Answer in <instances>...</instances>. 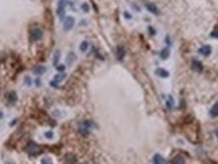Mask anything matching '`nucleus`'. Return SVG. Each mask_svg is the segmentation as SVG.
Instances as JSON below:
<instances>
[{
    "label": "nucleus",
    "mask_w": 218,
    "mask_h": 164,
    "mask_svg": "<svg viewBox=\"0 0 218 164\" xmlns=\"http://www.w3.org/2000/svg\"><path fill=\"white\" fill-rule=\"evenodd\" d=\"M94 126L95 125L92 121H84L80 123V125H79V132L81 134H83V135H87L89 133L90 129L93 128Z\"/></svg>",
    "instance_id": "nucleus-1"
},
{
    "label": "nucleus",
    "mask_w": 218,
    "mask_h": 164,
    "mask_svg": "<svg viewBox=\"0 0 218 164\" xmlns=\"http://www.w3.org/2000/svg\"><path fill=\"white\" fill-rule=\"evenodd\" d=\"M42 34L44 33H42V30L40 28H33L29 32V39H30L31 42H38L42 37Z\"/></svg>",
    "instance_id": "nucleus-2"
},
{
    "label": "nucleus",
    "mask_w": 218,
    "mask_h": 164,
    "mask_svg": "<svg viewBox=\"0 0 218 164\" xmlns=\"http://www.w3.org/2000/svg\"><path fill=\"white\" fill-rule=\"evenodd\" d=\"M25 151H26V153H27V154H29V155L35 156V155H38V154L40 152V147L38 146V145L36 144V143H35V142H30V143L28 144V146L26 147Z\"/></svg>",
    "instance_id": "nucleus-3"
},
{
    "label": "nucleus",
    "mask_w": 218,
    "mask_h": 164,
    "mask_svg": "<svg viewBox=\"0 0 218 164\" xmlns=\"http://www.w3.org/2000/svg\"><path fill=\"white\" fill-rule=\"evenodd\" d=\"M74 24H75V18L73 16H68L65 19V21H64V27H63L64 30L65 31L71 30L73 26H74Z\"/></svg>",
    "instance_id": "nucleus-4"
},
{
    "label": "nucleus",
    "mask_w": 218,
    "mask_h": 164,
    "mask_svg": "<svg viewBox=\"0 0 218 164\" xmlns=\"http://www.w3.org/2000/svg\"><path fill=\"white\" fill-rule=\"evenodd\" d=\"M5 99L6 101L8 102L9 104H14L15 102L17 101V95L15 92H13V91H10V92L6 93L5 94Z\"/></svg>",
    "instance_id": "nucleus-5"
},
{
    "label": "nucleus",
    "mask_w": 218,
    "mask_h": 164,
    "mask_svg": "<svg viewBox=\"0 0 218 164\" xmlns=\"http://www.w3.org/2000/svg\"><path fill=\"white\" fill-rule=\"evenodd\" d=\"M66 1L65 0H61L59 2V5H58V10H57V13L59 14V16L61 18H63L65 16V10H66Z\"/></svg>",
    "instance_id": "nucleus-6"
},
{
    "label": "nucleus",
    "mask_w": 218,
    "mask_h": 164,
    "mask_svg": "<svg viewBox=\"0 0 218 164\" xmlns=\"http://www.w3.org/2000/svg\"><path fill=\"white\" fill-rule=\"evenodd\" d=\"M125 53H126V51H125V49H124L123 46H118L117 47V51H116V58H117V60L122 61V60H123L124 56H125Z\"/></svg>",
    "instance_id": "nucleus-7"
},
{
    "label": "nucleus",
    "mask_w": 218,
    "mask_h": 164,
    "mask_svg": "<svg viewBox=\"0 0 218 164\" xmlns=\"http://www.w3.org/2000/svg\"><path fill=\"white\" fill-rule=\"evenodd\" d=\"M192 68H193V70L197 72H201L202 70H203V65H202L201 61H193Z\"/></svg>",
    "instance_id": "nucleus-8"
},
{
    "label": "nucleus",
    "mask_w": 218,
    "mask_h": 164,
    "mask_svg": "<svg viewBox=\"0 0 218 164\" xmlns=\"http://www.w3.org/2000/svg\"><path fill=\"white\" fill-rule=\"evenodd\" d=\"M199 52L204 56H208L211 53V46L210 45H203L199 49Z\"/></svg>",
    "instance_id": "nucleus-9"
},
{
    "label": "nucleus",
    "mask_w": 218,
    "mask_h": 164,
    "mask_svg": "<svg viewBox=\"0 0 218 164\" xmlns=\"http://www.w3.org/2000/svg\"><path fill=\"white\" fill-rule=\"evenodd\" d=\"M145 7L147 8V10H149V12L154 13V14H156V15L160 14V11H159L158 7H156L154 3H147L145 4Z\"/></svg>",
    "instance_id": "nucleus-10"
},
{
    "label": "nucleus",
    "mask_w": 218,
    "mask_h": 164,
    "mask_svg": "<svg viewBox=\"0 0 218 164\" xmlns=\"http://www.w3.org/2000/svg\"><path fill=\"white\" fill-rule=\"evenodd\" d=\"M65 160L68 164H75L77 162V157L74 154H67L65 156Z\"/></svg>",
    "instance_id": "nucleus-11"
},
{
    "label": "nucleus",
    "mask_w": 218,
    "mask_h": 164,
    "mask_svg": "<svg viewBox=\"0 0 218 164\" xmlns=\"http://www.w3.org/2000/svg\"><path fill=\"white\" fill-rule=\"evenodd\" d=\"M156 74L161 78H168L169 77V72L164 69H158L156 70Z\"/></svg>",
    "instance_id": "nucleus-12"
},
{
    "label": "nucleus",
    "mask_w": 218,
    "mask_h": 164,
    "mask_svg": "<svg viewBox=\"0 0 218 164\" xmlns=\"http://www.w3.org/2000/svg\"><path fill=\"white\" fill-rule=\"evenodd\" d=\"M45 72V68L42 67V65H36L35 69H33V74H35V75H38V76L42 75Z\"/></svg>",
    "instance_id": "nucleus-13"
},
{
    "label": "nucleus",
    "mask_w": 218,
    "mask_h": 164,
    "mask_svg": "<svg viewBox=\"0 0 218 164\" xmlns=\"http://www.w3.org/2000/svg\"><path fill=\"white\" fill-rule=\"evenodd\" d=\"M153 161H154V164H165V159H164L160 154H156V155L154 156Z\"/></svg>",
    "instance_id": "nucleus-14"
},
{
    "label": "nucleus",
    "mask_w": 218,
    "mask_h": 164,
    "mask_svg": "<svg viewBox=\"0 0 218 164\" xmlns=\"http://www.w3.org/2000/svg\"><path fill=\"white\" fill-rule=\"evenodd\" d=\"M210 116L212 118L218 117V103H216L210 110Z\"/></svg>",
    "instance_id": "nucleus-15"
},
{
    "label": "nucleus",
    "mask_w": 218,
    "mask_h": 164,
    "mask_svg": "<svg viewBox=\"0 0 218 164\" xmlns=\"http://www.w3.org/2000/svg\"><path fill=\"white\" fill-rule=\"evenodd\" d=\"M60 58H61V51H56L54 53V58H53V65H57L59 63V61H60Z\"/></svg>",
    "instance_id": "nucleus-16"
},
{
    "label": "nucleus",
    "mask_w": 218,
    "mask_h": 164,
    "mask_svg": "<svg viewBox=\"0 0 218 164\" xmlns=\"http://www.w3.org/2000/svg\"><path fill=\"white\" fill-rule=\"evenodd\" d=\"M171 164H185V160L182 156H176L172 159Z\"/></svg>",
    "instance_id": "nucleus-17"
},
{
    "label": "nucleus",
    "mask_w": 218,
    "mask_h": 164,
    "mask_svg": "<svg viewBox=\"0 0 218 164\" xmlns=\"http://www.w3.org/2000/svg\"><path fill=\"white\" fill-rule=\"evenodd\" d=\"M75 61H76V54H75L74 52H69V54H68V56H67L68 65H72Z\"/></svg>",
    "instance_id": "nucleus-18"
},
{
    "label": "nucleus",
    "mask_w": 218,
    "mask_h": 164,
    "mask_svg": "<svg viewBox=\"0 0 218 164\" xmlns=\"http://www.w3.org/2000/svg\"><path fill=\"white\" fill-rule=\"evenodd\" d=\"M160 56H161V58H162L163 60H167V58H169V56H170L169 49H168V47H166V49H162V51H161Z\"/></svg>",
    "instance_id": "nucleus-19"
},
{
    "label": "nucleus",
    "mask_w": 218,
    "mask_h": 164,
    "mask_svg": "<svg viewBox=\"0 0 218 164\" xmlns=\"http://www.w3.org/2000/svg\"><path fill=\"white\" fill-rule=\"evenodd\" d=\"M66 77H67V75H66V74H58V75H56V76H54V81L57 82V83L59 84L60 82H62L63 80H65Z\"/></svg>",
    "instance_id": "nucleus-20"
},
{
    "label": "nucleus",
    "mask_w": 218,
    "mask_h": 164,
    "mask_svg": "<svg viewBox=\"0 0 218 164\" xmlns=\"http://www.w3.org/2000/svg\"><path fill=\"white\" fill-rule=\"evenodd\" d=\"M210 35H211V37L218 38V24H216V25L214 26V29L211 31Z\"/></svg>",
    "instance_id": "nucleus-21"
},
{
    "label": "nucleus",
    "mask_w": 218,
    "mask_h": 164,
    "mask_svg": "<svg viewBox=\"0 0 218 164\" xmlns=\"http://www.w3.org/2000/svg\"><path fill=\"white\" fill-rule=\"evenodd\" d=\"M88 46H89V44H88V42H83L80 44V51H87V49H88Z\"/></svg>",
    "instance_id": "nucleus-22"
},
{
    "label": "nucleus",
    "mask_w": 218,
    "mask_h": 164,
    "mask_svg": "<svg viewBox=\"0 0 218 164\" xmlns=\"http://www.w3.org/2000/svg\"><path fill=\"white\" fill-rule=\"evenodd\" d=\"M40 163L42 164H53V161H52V159L49 158V157H45V158L42 159Z\"/></svg>",
    "instance_id": "nucleus-23"
},
{
    "label": "nucleus",
    "mask_w": 218,
    "mask_h": 164,
    "mask_svg": "<svg viewBox=\"0 0 218 164\" xmlns=\"http://www.w3.org/2000/svg\"><path fill=\"white\" fill-rule=\"evenodd\" d=\"M45 136L47 137V139H53V137H54V133H53L52 131H47V132H45Z\"/></svg>",
    "instance_id": "nucleus-24"
},
{
    "label": "nucleus",
    "mask_w": 218,
    "mask_h": 164,
    "mask_svg": "<svg viewBox=\"0 0 218 164\" xmlns=\"http://www.w3.org/2000/svg\"><path fill=\"white\" fill-rule=\"evenodd\" d=\"M82 9H83L85 12H88V11H89V6H88V4H86V3L82 4Z\"/></svg>",
    "instance_id": "nucleus-25"
},
{
    "label": "nucleus",
    "mask_w": 218,
    "mask_h": 164,
    "mask_svg": "<svg viewBox=\"0 0 218 164\" xmlns=\"http://www.w3.org/2000/svg\"><path fill=\"white\" fill-rule=\"evenodd\" d=\"M65 69H66V67L64 65H58V67H57V70H60V72H63V70H65Z\"/></svg>",
    "instance_id": "nucleus-26"
},
{
    "label": "nucleus",
    "mask_w": 218,
    "mask_h": 164,
    "mask_svg": "<svg viewBox=\"0 0 218 164\" xmlns=\"http://www.w3.org/2000/svg\"><path fill=\"white\" fill-rule=\"evenodd\" d=\"M24 81H25L26 85H28V86L31 85V80H30V78H29V77H26V78L24 79Z\"/></svg>",
    "instance_id": "nucleus-27"
},
{
    "label": "nucleus",
    "mask_w": 218,
    "mask_h": 164,
    "mask_svg": "<svg viewBox=\"0 0 218 164\" xmlns=\"http://www.w3.org/2000/svg\"><path fill=\"white\" fill-rule=\"evenodd\" d=\"M124 16H125L127 19H130V18H131V15L129 14V13H127V12H124Z\"/></svg>",
    "instance_id": "nucleus-28"
},
{
    "label": "nucleus",
    "mask_w": 218,
    "mask_h": 164,
    "mask_svg": "<svg viewBox=\"0 0 218 164\" xmlns=\"http://www.w3.org/2000/svg\"><path fill=\"white\" fill-rule=\"evenodd\" d=\"M149 31H151V35H154V33H156V31H154V29H153V28H151V27H149Z\"/></svg>",
    "instance_id": "nucleus-29"
},
{
    "label": "nucleus",
    "mask_w": 218,
    "mask_h": 164,
    "mask_svg": "<svg viewBox=\"0 0 218 164\" xmlns=\"http://www.w3.org/2000/svg\"><path fill=\"white\" fill-rule=\"evenodd\" d=\"M40 80H36V85H38V86H40Z\"/></svg>",
    "instance_id": "nucleus-30"
},
{
    "label": "nucleus",
    "mask_w": 218,
    "mask_h": 164,
    "mask_svg": "<svg viewBox=\"0 0 218 164\" xmlns=\"http://www.w3.org/2000/svg\"><path fill=\"white\" fill-rule=\"evenodd\" d=\"M215 135H216V137H217V139H218V129H217V130H215Z\"/></svg>",
    "instance_id": "nucleus-31"
},
{
    "label": "nucleus",
    "mask_w": 218,
    "mask_h": 164,
    "mask_svg": "<svg viewBox=\"0 0 218 164\" xmlns=\"http://www.w3.org/2000/svg\"><path fill=\"white\" fill-rule=\"evenodd\" d=\"M2 117H3V113H2V112H0V119H1Z\"/></svg>",
    "instance_id": "nucleus-32"
},
{
    "label": "nucleus",
    "mask_w": 218,
    "mask_h": 164,
    "mask_svg": "<svg viewBox=\"0 0 218 164\" xmlns=\"http://www.w3.org/2000/svg\"><path fill=\"white\" fill-rule=\"evenodd\" d=\"M7 164H11V163L10 162H7Z\"/></svg>",
    "instance_id": "nucleus-33"
},
{
    "label": "nucleus",
    "mask_w": 218,
    "mask_h": 164,
    "mask_svg": "<svg viewBox=\"0 0 218 164\" xmlns=\"http://www.w3.org/2000/svg\"><path fill=\"white\" fill-rule=\"evenodd\" d=\"M82 164H88V163H82Z\"/></svg>",
    "instance_id": "nucleus-34"
}]
</instances>
